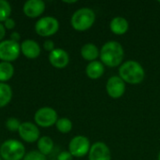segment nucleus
<instances>
[{
    "label": "nucleus",
    "mask_w": 160,
    "mask_h": 160,
    "mask_svg": "<svg viewBox=\"0 0 160 160\" xmlns=\"http://www.w3.org/2000/svg\"><path fill=\"white\" fill-rule=\"evenodd\" d=\"M59 29V22L57 19L47 16L39 19L36 25L35 30L37 34H38L41 37H50L54 35Z\"/></svg>",
    "instance_id": "423d86ee"
},
{
    "label": "nucleus",
    "mask_w": 160,
    "mask_h": 160,
    "mask_svg": "<svg viewBox=\"0 0 160 160\" xmlns=\"http://www.w3.org/2000/svg\"><path fill=\"white\" fill-rule=\"evenodd\" d=\"M57 160H73V157H72V155L69 152L63 151V152H61L58 155Z\"/></svg>",
    "instance_id": "393cba45"
},
{
    "label": "nucleus",
    "mask_w": 160,
    "mask_h": 160,
    "mask_svg": "<svg viewBox=\"0 0 160 160\" xmlns=\"http://www.w3.org/2000/svg\"><path fill=\"white\" fill-rule=\"evenodd\" d=\"M21 50L22 54L30 59H35L40 54V47L38 42L32 39H26L22 42Z\"/></svg>",
    "instance_id": "2eb2a0df"
},
{
    "label": "nucleus",
    "mask_w": 160,
    "mask_h": 160,
    "mask_svg": "<svg viewBox=\"0 0 160 160\" xmlns=\"http://www.w3.org/2000/svg\"><path fill=\"white\" fill-rule=\"evenodd\" d=\"M21 52V45L11 39L0 42V60L2 62H11L16 60Z\"/></svg>",
    "instance_id": "0eeeda50"
},
{
    "label": "nucleus",
    "mask_w": 160,
    "mask_h": 160,
    "mask_svg": "<svg viewBox=\"0 0 160 160\" xmlns=\"http://www.w3.org/2000/svg\"><path fill=\"white\" fill-rule=\"evenodd\" d=\"M34 118L35 122L42 128H50L56 124L58 120L57 112L50 107H44L37 111Z\"/></svg>",
    "instance_id": "1a4fd4ad"
},
{
    "label": "nucleus",
    "mask_w": 160,
    "mask_h": 160,
    "mask_svg": "<svg viewBox=\"0 0 160 160\" xmlns=\"http://www.w3.org/2000/svg\"><path fill=\"white\" fill-rule=\"evenodd\" d=\"M126 82L118 75L110 77L106 82V92L113 99L121 98L126 93Z\"/></svg>",
    "instance_id": "6e6552de"
},
{
    "label": "nucleus",
    "mask_w": 160,
    "mask_h": 160,
    "mask_svg": "<svg viewBox=\"0 0 160 160\" xmlns=\"http://www.w3.org/2000/svg\"><path fill=\"white\" fill-rule=\"evenodd\" d=\"M65 3H68V4H73V3H76L77 1L76 0H74V1H64Z\"/></svg>",
    "instance_id": "c756f323"
},
{
    "label": "nucleus",
    "mask_w": 160,
    "mask_h": 160,
    "mask_svg": "<svg viewBox=\"0 0 160 160\" xmlns=\"http://www.w3.org/2000/svg\"><path fill=\"white\" fill-rule=\"evenodd\" d=\"M38 149L42 155H49L53 149V142L50 137L43 136L38 142Z\"/></svg>",
    "instance_id": "6ab92c4d"
},
{
    "label": "nucleus",
    "mask_w": 160,
    "mask_h": 160,
    "mask_svg": "<svg viewBox=\"0 0 160 160\" xmlns=\"http://www.w3.org/2000/svg\"><path fill=\"white\" fill-rule=\"evenodd\" d=\"M118 76L126 82L131 85L142 83L145 79V70L143 67L135 60H128L118 68Z\"/></svg>",
    "instance_id": "f03ea898"
},
{
    "label": "nucleus",
    "mask_w": 160,
    "mask_h": 160,
    "mask_svg": "<svg viewBox=\"0 0 160 160\" xmlns=\"http://www.w3.org/2000/svg\"><path fill=\"white\" fill-rule=\"evenodd\" d=\"M99 53L100 50L98 49V47L91 42L85 43L84 45H82L81 49L82 57L89 63L98 60V58H99Z\"/></svg>",
    "instance_id": "f3484780"
},
{
    "label": "nucleus",
    "mask_w": 160,
    "mask_h": 160,
    "mask_svg": "<svg viewBox=\"0 0 160 160\" xmlns=\"http://www.w3.org/2000/svg\"><path fill=\"white\" fill-rule=\"evenodd\" d=\"M91 148L90 141L82 135L75 136L71 139L68 144V152L74 158H83L88 155Z\"/></svg>",
    "instance_id": "39448f33"
},
{
    "label": "nucleus",
    "mask_w": 160,
    "mask_h": 160,
    "mask_svg": "<svg viewBox=\"0 0 160 160\" xmlns=\"http://www.w3.org/2000/svg\"><path fill=\"white\" fill-rule=\"evenodd\" d=\"M12 98V91L8 84L0 82V108L7 106Z\"/></svg>",
    "instance_id": "a211bd4d"
},
{
    "label": "nucleus",
    "mask_w": 160,
    "mask_h": 160,
    "mask_svg": "<svg viewBox=\"0 0 160 160\" xmlns=\"http://www.w3.org/2000/svg\"><path fill=\"white\" fill-rule=\"evenodd\" d=\"M129 29V22L128 21L122 17V16H116L112 18L110 22V30L112 34L116 36H123L126 33H128Z\"/></svg>",
    "instance_id": "4468645a"
},
{
    "label": "nucleus",
    "mask_w": 160,
    "mask_h": 160,
    "mask_svg": "<svg viewBox=\"0 0 160 160\" xmlns=\"http://www.w3.org/2000/svg\"><path fill=\"white\" fill-rule=\"evenodd\" d=\"M45 10V3L42 0H28L23 5V12L27 17L36 18Z\"/></svg>",
    "instance_id": "ddd939ff"
},
{
    "label": "nucleus",
    "mask_w": 160,
    "mask_h": 160,
    "mask_svg": "<svg viewBox=\"0 0 160 160\" xmlns=\"http://www.w3.org/2000/svg\"><path fill=\"white\" fill-rule=\"evenodd\" d=\"M4 26H5V28H7V29H8V30L13 29L14 26H15V22H14V20H12V19H10V18L7 19V20L4 22Z\"/></svg>",
    "instance_id": "bb28decb"
},
{
    "label": "nucleus",
    "mask_w": 160,
    "mask_h": 160,
    "mask_svg": "<svg viewBox=\"0 0 160 160\" xmlns=\"http://www.w3.org/2000/svg\"><path fill=\"white\" fill-rule=\"evenodd\" d=\"M49 61L56 68H65L69 63V55L63 49H54L49 54Z\"/></svg>",
    "instance_id": "f8f14e48"
},
{
    "label": "nucleus",
    "mask_w": 160,
    "mask_h": 160,
    "mask_svg": "<svg viewBox=\"0 0 160 160\" xmlns=\"http://www.w3.org/2000/svg\"><path fill=\"white\" fill-rule=\"evenodd\" d=\"M25 149L17 140H8L0 147V157L4 160H21L24 158Z\"/></svg>",
    "instance_id": "20e7f679"
},
{
    "label": "nucleus",
    "mask_w": 160,
    "mask_h": 160,
    "mask_svg": "<svg viewBox=\"0 0 160 160\" xmlns=\"http://www.w3.org/2000/svg\"><path fill=\"white\" fill-rule=\"evenodd\" d=\"M19 135L26 142H35L39 137V130L36 125L30 122L22 123L19 128Z\"/></svg>",
    "instance_id": "9b49d317"
},
{
    "label": "nucleus",
    "mask_w": 160,
    "mask_h": 160,
    "mask_svg": "<svg viewBox=\"0 0 160 160\" xmlns=\"http://www.w3.org/2000/svg\"><path fill=\"white\" fill-rule=\"evenodd\" d=\"M10 38H11V40H13V41H15V42H18V41L20 40L21 36H20V34H19L18 32H13V33H11Z\"/></svg>",
    "instance_id": "cd10ccee"
},
{
    "label": "nucleus",
    "mask_w": 160,
    "mask_h": 160,
    "mask_svg": "<svg viewBox=\"0 0 160 160\" xmlns=\"http://www.w3.org/2000/svg\"></svg>",
    "instance_id": "72a5a7b5"
},
{
    "label": "nucleus",
    "mask_w": 160,
    "mask_h": 160,
    "mask_svg": "<svg viewBox=\"0 0 160 160\" xmlns=\"http://www.w3.org/2000/svg\"><path fill=\"white\" fill-rule=\"evenodd\" d=\"M0 160H1V157H0Z\"/></svg>",
    "instance_id": "2f4dec72"
},
{
    "label": "nucleus",
    "mask_w": 160,
    "mask_h": 160,
    "mask_svg": "<svg viewBox=\"0 0 160 160\" xmlns=\"http://www.w3.org/2000/svg\"><path fill=\"white\" fill-rule=\"evenodd\" d=\"M55 125H56L57 130L61 133H64V134L70 132L72 129V122L67 117H63V118L58 119Z\"/></svg>",
    "instance_id": "412c9836"
},
{
    "label": "nucleus",
    "mask_w": 160,
    "mask_h": 160,
    "mask_svg": "<svg viewBox=\"0 0 160 160\" xmlns=\"http://www.w3.org/2000/svg\"><path fill=\"white\" fill-rule=\"evenodd\" d=\"M158 160H160V151L159 153H158Z\"/></svg>",
    "instance_id": "7c9ffc66"
},
{
    "label": "nucleus",
    "mask_w": 160,
    "mask_h": 160,
    "mask_svg": "<svg viewBox=\"0 0 160 160\" xmlns=\"http://www.w3.org/2000/svg\"><path fill=\"white\" fill-rule=\"evenodd\" d=\"M88 160H112L109 146L103 142H96L91 145L88 153Z\"/></svg>",
    "instance_id": "9d476101"
},
{
    "label": "nucleus",
    "mask_w": 160,
    "mask_h": 160,
    "mask_svg": "<svg viewBox=\"0 0 160 160\" xmlns=\"http://www.w3.org/2000/svg\"><path fill=\"white\" fill-rule=\"evenodd\" d=\"M158 3H160V1H158Z\"/></svg>",
    "instance_id": "473e14b6"
},
{
    "label": "nucleus",
    "mask_w": 160,
    "mask_h": 160,
    "mask_svg": "<svg viewBox=\"0 0 160 160\" xmlns=\"http://www.w3.org/2000/svg\"><path fill=\"white\" fill-rule=\"evenodd\" d=\"M23 160H46V157L38 151H31L24 156Z\"/></svg>",
    "instance_id": "b1692460"
},
{
    "label": "nucleus",
    "mask_w": 160,
    "mask_h": 160,
    "mask_svg": "<svg viewBox=\"0 0 160 160\" xmlns=\"http://www.w3.org/2000/svg\"><path fill=\"white\" fill-rule=\"evenodd\" d=\"M43 47H44V49H45L47 52H52V51L54 50V43H53L52 40L47 39V40L44 41Z\"/></svg>",
    "instance_id": "a878e982"
},
{
    "label": "nucleus",
    "mask_w": 160,
    "mask_h": 160,
    "mask_svg": "<svg viewBox=\"0 0 160 160\" xmlns=\"http://www.w3.org/2000/svg\"><path fill=\"white\" fill-rule=\"evenodd\" d=\"M6 35V29H5V26L0 22V40H2L4 38Z\"/></svg>",
    "instance_id": "c85d7f7f"
},
{
    "label": "nucleus",
    "mask_w": 160,
    "mask_h": 160,
    "mask_svg": "<svg viewBox=\"0 0 160 160\" xmlns=\"http://www.w3.org/2000/svg\"><path fill=\"white\" fill-rule=\"evenodd\" d=\"M125 57V50L123 45L116 40L105 42L99 53L100 62L108 68H117L123 64Z\"/></svg>",
    "instance_id": "f257e3e1"
},
{
    "label": "nucleus",
    "mask_w": 160,
    "mask_h": 160,
    "mask_svg": "<svg viewBox=\"0 0 160 160\" xmlns=\"http://www.w3.org/2000/svg\"><path fill=\"white\" fill-rule=\"evenodd\" d=\"M11 13V7L6 0H0V22H5L9 18Z\"/></svg>",
    "instance_id": "4be33fe9"
},
{
    "label": "nucleus",
    "mask_w": 160,
    "mask_h": 160,
    "mask_svg": "<svg viewBox=\"0 0 160 160\" xmlns=\"http://www.w3.org/2000/svg\"><path fill=\"white\" fill-rule=\"evenodd\" d=\"M14 74V68L8 62L0 63V82H7Z\"/></svg>",
    "instance_id": "aec40b11"
},
{
    "label": "nucleus",
    "mask_w": 160,
    "mask_h": 160,
    "mask_svg": "<svg viewBox=\"0 0 160 160\" xmlns=\"http://www.w3.org/2000/svg\"><path fill=\"white\" fill-rule=\"evenodd\" d=\"M105 66L98 60L88 63L85 68V73L91 80H98L104 75Z\"/></svg>",
    "instance_id": "dca6fc26"
},
{
    "label": "nucleus",
    "mask_w": 160,
    "mask_h": 160,
    "mask_svg": "<svg viewBox=\"0 0 160 160\" xmlns=\"http://www.w3.org/2000/svg\"><path fill=\"white\" fill-rule=\"evenodd\" d=\"M21 126L20 121L17 118H8L6 122V127L10 131H17L19 130V128Z\"/></svg>",
    "instance_id": "5701e85b"
},
{
    "label": "nucleus",
    "mask_w": 160,
    "mask_h": 160,
    "mask_svg": "<svg viewBox=\"0 0 160 160\" xmlns=\"http://www.w3.org/2000/svg\"><path fill=\"white\" fill-rule=\"evenodd\" d=\"M96 22V13L90 8L77 9L70 20L71 26L78 32H84L90 29Z\"/></svg>",
    "instance_id": "7ed1b4c3"
}]
</instances>
